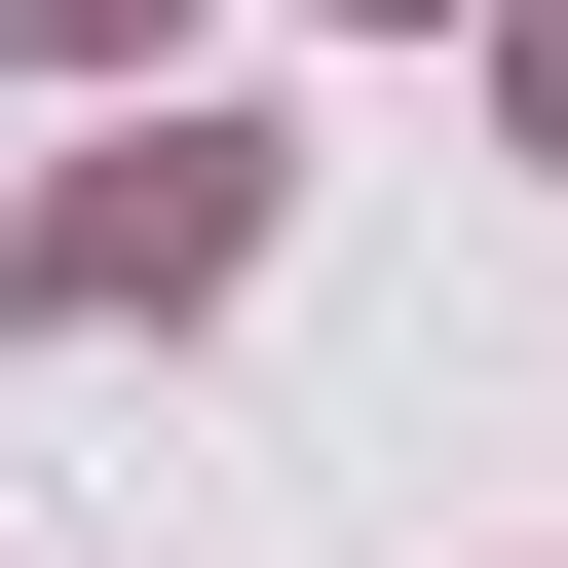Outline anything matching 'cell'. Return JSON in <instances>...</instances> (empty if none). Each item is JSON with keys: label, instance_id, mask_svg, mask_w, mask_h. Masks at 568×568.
I'll return each instance as SVG.
<instances>
[{"label": "cell", "instance_id": "6da1fadb", "mask_svg": "<svg viewBox=\"0 0 568 568\" xmlns=\"http://www.w3.org/2000/svg\"><path fill=\"white\" fill-rule=\"evenodd\" d=\"M227 227H265V190H227V152H152V190H77V227H39V304H190Z\"/></svg>", "mask_w": 568, "mask_h": 568}]
</instances>
